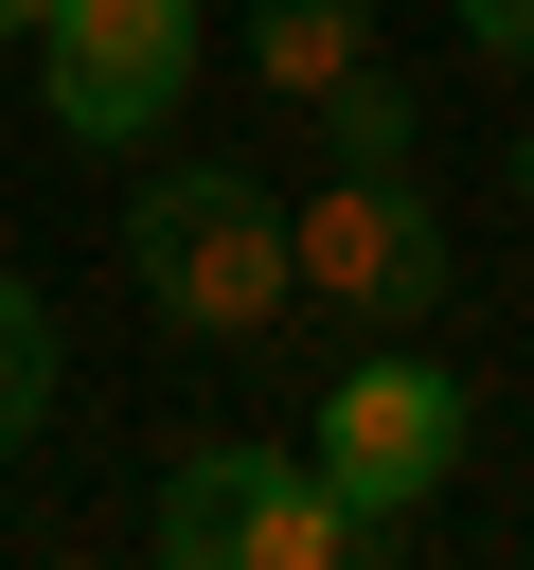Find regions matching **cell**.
I'll list each match as a JSON object with an SVG mask.
<instances>
[{
	"label": "cell",
	"instance_id": "cell-1",
	"mask_svg": "<svg viewBox=\"0 0 534 570\" xmlns=\"http://www.w3.org/2000/svg\"><path fill=\"white\" fill-rule=\"evenodd\" d=\"M125 267H142V303H160L178 338H267V321L303 303L285 196H267L249 160H160V178L125 196Z\"/></svg>",
	"mask_w": 534,
	"mask_h": 570
},
{
	"label": "cell",
	"instance_id": "cell-5",
	"mask_svg": "<svg viewBox=\"0 0 534 570\" xmlns=\"http://www.w3.org/2000/svg\"><path fill=\"white\" fill-rule=\"evenodd\" d=\"M196 18H214V0H53V18H36L53 125H71V142H142V125L196 89Z\"/></svg>",
	"mask_w": 534,
	"mask_h": 570
},
{
	"label": "cell",
	"instance_id": "cell-11",
	"mask_svg": "<svg viewBox=\"0 0 534 570\" xmlns=\"http://www.w3.org/2000/svg\"><path fill=\"white\" fill-rule=\"evenodd\" d=\"M516 214H534V160H516Z\"/></svg>",
	"mask_w": 534,
	"mask_h": 570
},
{
	"label": "cell",
	"instance_id": "cell-10",
	"mask_svg": "<svg viewBox=\"0 0 534 570\" xmlns=\"http://www.w3.org/2000/svg\"><path fill=\"white\" fill-rule=\"evenodd\" d=\"M36 18H53V0H0V36H36Z\"/></svg>",
	"mask_w": 534,
	"mask_h": 570
},
{
	"label": "cell",
	"instance_id": "cell-4",
	"mask_svg": "<svg viewBox=\"0 0 534 570\" xmlns=\"http://www.w3.org/2000/svg\"><path fill=\"white\" fill-rule=\"evenodd\" d=\"M285 249H303V303H356V321L445 303V214L409 196V160H320V196L285 214Z\"/></svg>",
	"mask_w": 534,
	"mask_h": 570
},
{
	"label": "cell",
	"instance_id": "cell-2",
	"mask_svg": "<svg viewBox=\"0 0 534 570\" xmlns=\"http://www.w3.org/2000/svg\"><path fill=\"white\" fill-rule=\"evenodd\" d=\"M160 552H178V570H338V552H374V534L338 517V481H320L303 445H196V463L160 481Z\"/></svg>",
	"mask_w": 534,
	"mask_h": 570
},
{
	"label": "cell",
	"instance_id": "cell-7",
	"mask_svg": "<svg viewBox=\"0 0 534 570\" xmlns=\"http://www.w3.org/2000/svg\"><path fill=\"white\" fill-rule=\"evenodd\" d=\"M320 160H409V71H374V53H356V71L320 89Z\"/></svg>",
	"mask_w": 534,
	"mask_h": 570
},
{
	"label": "cell",
	"instance_id": "cell-8",
	"mask_svg": "<svg viewBox=\"0 0 534 570\" xmlns=\"http://www.w3.org/2000/svg\"><path fill=\"white\" fill-rule=\"evenodd\" d=\"M36 410H53V321H36V285L0 267V463L36 445Z\"/></svg>",
	"mask_w": 534,
	"mask_h": 570
},
{
	"label": "cell",
	"instance_id": "cell-6",
	"mask_svg": "<svg viewBox=\"0 0 534 570\" xmlns=\"http://www.w3.org/2000/svg\"><path fill=\"white\" fill-rule=\"evenodd\" d=\"M374 53V18L356 0H249V89H285V107H320L338 71Z\"/></svg>",
	"mask_w": 534,
	"mask_h": 570
},
{
	"label": "cell",
	"instance_id": "cell-9",
	"mask_svg": "<svg viewBox=\"0 0 534 570\" xmlns=\"http://www.w3.org/2000/svg\"><path fill=\"white\" fill-rule=\"evenodd\" d=\"M463 36L481 53H534V0H463Z\"/></svg>",
	"mask_w": 534,
	"mask_h": 570
},
{
	"label": "cell",
	"instance_id": "cell-3",
	"mask_svg": "<svg viewBox=\"0 0 534 570\" xmlns=\"http://www.w3.org/2000/svg\"><path fill=\"white\" fill-rule=\"evenodd\" d=\"M303 463L338 481V517H356V534L427 517V481L463 463V374H445V356H409V338H392V356H356V374L320 392V445H303Z\"/></svg>",
	"mask_w": 534,
	"mask_h": 570
}]
</instances>
